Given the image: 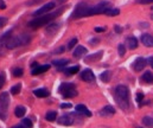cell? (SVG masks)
Instances as JSON below:
<instances>
[{"instance_id": "cell-1", "label": "cell", "mask_w": 153, "mask_h": 128, "mask_svg": "<svg viewBox=\"0 0 153 128\" xmlns=\"http://www.w3.org/2000/svg\"><path fill=\"white\" fill-rule=\"evenodd\" d=\"M64 11V9H59L52 13H49V14H44V16H40V17H37L35 18L33 20H31L29 23V26L32 27V29H38V27H42L46 24H50L51 20H53L55 18H57L62 12Z\"/></svg>"}, {"instance_id": "cell-2", "label": "cell", "mask_w": 153, "mask_h": 128, "mask_svg": "<svg viewBox=\"0 0 153 128\" xmlns=\"http://www.w3.org/2000/svg\"><path fill=\"white\" fill-rule=\"evenodd\" d=\"M115 98H116V102L123 109L126 110L128 108V98H129V91H128V88L126 85H118L115 88Z\"/></svg>"}, {"instance_id": "cell-3", "label": "cell", "mask_w": 153, "mask_h": 128, "mask_svg": "<svg viewBox=\"0 0 153 128\" xmlns=\"http://www.w3.org/2000/svg\"><path fill=\"white\" fill-rule=\"evenodd\" d=\"M31 42V37L27 33H20L19 36L11 37L5 42V45L7 49H14L22 45H27Z\"/></svg>"}, {"instance_id": "cell-4", "label": "cell", "mask_w": 153, "mask_h": 128, "mask_svg": "<svg viewBox=\"0 0 153 128\" xmlns=\"http://www.w3.org/2000/svg\"><path fill=\"white\" fill-rule=\"evenodd\" d=\"M58 91L65 97V98H70V97H75L77 96V90L74 83H62L59 85Z\"/></svg>"}, {"instance_id": "cell-5", "label": "cell", "mask_w": 153, "mask_h": 128, "mask_svg": "<svg viewBox=\"0 0 153 128\" xmlns=\"http://www.w3.org/2000/svg\"><path fill=\"white\" fill-rule=\"evenodd\" d=\"M109 9H110V3L109 1H101V3H99L96 5H94V6H90L88 16H95V14L106 13Z\"/></svg>"}, {"instance_id": "cell-6", "label": "cell", "mask_w": 153, "mask_h": 128, "mask_svg": "<svg viewBox=\"0 0 153 128\" xmlns=\"http://www.w3.org/2000/svg\"><path fill=\"white\" fill-rule=\"evenodd\" d=\"M89 9L90 6L86 3H81V4H77V6L75 7L72 14H71V18L76 19V18H82V17H88V13H89Z\"/></svg>"}, {"instance_id": "cell-7", "label": "cell", "mask_w": 153, "mask_h": 128, "mask_svg": "<svg viewBox=\"0 0 153 128\" xmlns=\"http://www.w3.org/2000/svg\"><path fill=\"white\" fill-rule=\"evenodd\" d=\"M55 6H56V5H55V1H50V3H48V4H45V5H43L40 9H38V10L33 13V16H35V17H40V16H44L45 13H48L49 11H51Z\"/></svg>"}, {"instance_id": "cell-8", "label": "cell", "mask_w": 153, "mask_h": 128, "mask_svg": "<svg viewBox=\"0 0 153 128\" xmlns=\"http://www.w3.org/2000/svg\"><path fill=\"white\" fill-rule=\"evenodd\" d=\"M9 104H10L9 94L6 91H4L1 95H0V109H1L4 113H6V110L9 108Z\"/></svg>"}, {"instance_id": "cell-9", "label": "cell", "mask_w": 153, "mask_h": 128, "mask_svg": "<svg viewBox=\"0 0 153 128\" xmlns=\"http://www.w3.org/2000/svg\"><path fill=\"white\" fill-rule=\"evenodd\" d=\"M102 56H103V51H97V52H95V54L88 55V56L84 58V62H86V63H94V62L100 61Z\"/></svg>"}, {"instance_id": "cell-10", "label": "cell", "mask_w": 153, "mask_h": 128, "mask_svg": "<svg viewBox=\"0 0 153 128\" xmlns=\"http://www.w3.org/2000/svg\"><path fill=\"white\" fill-rule=\"evenodd\" d=\"M146 64H147V61L145 59V58H136L135 61H134V63H133V69L135 70V71H141V70H144L145 69V67H146Z\"/></svg>"}, {"instance_id": "cell-11", "label": "cell", "mask_w": 153, "mask_h": 128, "mask_svg": "<svg viewBox=\"0 0 153 128\" xmlns=\"http://www.w3.org/2000/svg\"><path fill=\"white\" fill-rule=\"evenodd\" d=\"M81 78L84 82H94L95 81V75L93 74V71L90 69H86L81 72Z\"/></svg>"}, {"instance_id": "cell-12", "label": "cell", "mask_w": 153, "mask_h": 128, "mask_svg": "<svg viewBox=\"0 0 153 128\" xmlns=\"http://www.w3.org/2000/svg\"><path fill=\"white\" fill-rule=\"evenodd\" d=\"M57 121H58V123H59V124H63V126H70V124H72V123H74V119H72V116H71V115H69V114L62 115Z\"/></svg>"}, {"instance_id": "cell-13", "label": "cell", "mask_w": 153, "mask_h": 128, "mask_svg": "<svg viewBox=\"0 0 153 128\" xmlns=\"http://www.w3.org/2000/svg\"><path fill=\"white\" fill-rule=\"evenodd\" d=\"M141 43L147 48H153V37L151 35H142L141 36Z\"/></svg>"}, {"instance_id": "cell-14", "label": "cell", "mask_w": 153, "mask_h": 128, "mask_svg": "<svg viewBox=\"0 0 153 128\" xmlns=\"http://www.w3.org/2000/svg\"><path fill=\"white\" fill-rule=\"evenodd\" d=\"M114 114H115V109L112 106H106L100 110L101 116H110V115H114Z\"/></svg>"}, {"instance_id": "cell-15", "label": "cell", "mask_w": 153, "mask_h": 128, "mask_svg": "<svg viewBox=\"0 0 153 128\" xmlns=\"http://www.w3.org/2000/svg\"><path fill=\"white\" fill-rule=\"evenodd\" d=\"M86 52H87V49H86L84 46H82V45H79L77 48H76V49L74 50L72 55H74V57H75V58H81L82 56H84V55H86Z\"/></svg>"}, {"instance_id": "cell-16", "label": "cell", "mask_w": 153, "mask_h": 128, "mask_svg": "<svg viewBox=\"0 0 153 128\" xmlns=\"http://www.w3.org/2000/svg\"><path fill=\"white\" fill-rule=\"evenodd\" d=\"M59 29H61V24H59V23L49 24V25L46 26V33H48V35H53V33H56Z\"/></svg>"}, {"instance_id": "cell-17", "label": "cell", "mask_w": 153, "mask_h": 128, "mask_svg": "<svg viewBox=\"0 0 153 128\" xmlns=\"http://www.w3.org/2000/svg\"><path fill=\"white\" fill-rule=\"evenodd\" d=\"M49 69H50V65H49V64L39 65V67H37V68L32 69V70H31V74H32V75H39V74H43V72L48 71Z\"/></svg>"}, {"instance_id": "cell-18", "label": "cell", "mask_w": 153, "mask_h": 128, "mask_svg": "<svg viewBox=\"0 0 153 128\" xmlns=\"http://www.w3.org/2000/svg\"><path fill=\"white\" fill-rule=\"evenodd\" d=\"M76 111L81 113V114H83L86 116H92V111L88 110V108L84 104H77V106H76Z\"/></svg>"}, {"instance_id": "cell-19", "label": "cell", "mask_w": 153, "mask_h": 128, "mask_svg": "<svg viewBox=\"0 0 153 128\" xmlns=\"http://www.w3.org/2000/svg\"><path fill=\"white\" fill-rule=\"evenodd\" d=\"M33 94L37 97H48L50 95V91L48 89H45V88H39V89L33 90Z\"/></svg>"}, {"instance_id": "cell-20", "label": "cell", "mask_w": 153, "mask_h": 128, "mask_svg": "<svg viewBox=\"0 0 153 128\" xmlns=\"http://www.w3.org/2000/svg\"><path fill=\"white\" fill-rule=\"evenodd\" d=\"M141 80H142L144 83H146V84H152V83H153V74L149 72V71H147V72H145V74L141 76Z\"/></svg>"}, {"instance_id": "cell-21", "label": "cell", "mask_w": 153, "mask_h": 128, "mask_svg": "<svg viewBox=\"0 0 153 128\" xmlns=\"http://www.w3.org/2000/svg\"><path fill=\"white\" fill-rule=\"evenodd\" d=\"M127 44H128L129 49L134 50V49L138 48V39L134 38V37H129V38H127Z\"/></svg>"}, {"instance_id": "cell-22", "label": "cell", "mask_w": 153, "mask_h": 128, "mask_svg": "<svg viewBox=\"0 0 153 128\" xmlns=\"http://www.w3.org/2000/svg\"><path fill=\"white\" fill-rule=\"evenodd\" d=\"M25 113H26V108L23 107V106H18V107L14 109V114H16L17 117H23V116L25 115Z\"/></svg>"}, {"instance_id": "cell-23", "label": "cell", "mask_w": 153, "mask_h": 128, "mask_svg": "<svg viewBox=\"0 0 153 128\" xmlns=\"http://www.w3.org/2000/svg\"><path fill=\"white\" fill-rule=\"evenodd\" d=\"M80 70V67L79 65H75V67H72V68H69V69H63L62 71L65 74V75H75L76 72H77Z\"/></svg>"}, {"instance_id": "cell-24", "label": "cell", "mask_w": 153, "mask_h": 128, "mask_svg": "<svg viewBox=\"0 0 153 128\" xmlns=\"http://www.w3.org/2000/svg\"><path fill=\"white\" fill-rule=\"evenodd\" d=\"M109 78H110V71H103L101 75H100V80L102 81V82H105V83H107V82H109Z\"/></svg>"}, {"instance_id": "cell-25", "label": "cell", "mask_w": 153, "mask_h": 128, "mask_svg": "<svg viewBox=\"0 0 153 128\" xmlns=\"http://www.w3.org/2000/svg\"><path fill=\"white\" fill-rule=\"evenodd\" d=\"M45 119L48 120V121H55L56 119H57V113L56 111H48L46 113V115H45Z\"/></svg>"}, {"instance_id": "cell-26", "label": "cell", "mask_w": 153, "mask_h": 128, "mask_svg": "<svg viewBox=\"0 0 153 128\" xmlns=\"http://www.w3.org/2000/svg\"><path fill=\"white\" fill-rule=\"evenodd\" d=\"M142 123L147 127H153V119L149 116H144L142 117Z\"/></svg>"}, {"instance_id": "cell-27", "label": "cell", "mask_w": 153, "mask_h": 128, "mask_svg": "<svg viewBox=\"0 0 153 128\" xmlns=\"http://www.w3.org/2000/svg\"><path fill=\"white\" fill-rule=\"evenodd\" d=\"M105 14H107V16H109V17H115V16L120 14V10H119V9H109Z\"/></svg>"}, {"instance_id": "cell-28", "label": "cell", "mask_w": 153, "mask_h": 128, "mask_svg": "<svg viewBox=\"0 0 153 128\" xmlns=\"http://www.w3.org/2000/svg\"><path fill=\"white\" fill-rule=\"evenodd\" d=\"M68 63H69L68 59H56V61L52 62V64L56 65V67H64V65H66Z\"/></svg>"}, {"instance_id": "cell-29", "label": "cell", "mask_w": 153, "mask_h": 128, "mask_svg": "<svg viewBox=\"0 0 153 128\" xmlns=\"http://www.w3.org/2000/svg\"><path fill=\"white\" fill-rule=\"evenodd\" d=\"M20 89H22V85H20V84H16V85H13V87L10 89V91H11L12 95H17V94H19Z\"/></svg>"}, {"instance_id": "cell-30", "label": "cell", "mask_w": 153, "mask_h": 128, "mask_svg": "<svg viewBox=\"0 0 153 128\" xmlns=\"http://www.w3.org/2000/svg\"><path fill=\"white\" fill-rule=\"evenodd\" d=\"M12 74H13V76H14V77H20V76L24 74V70H23L22 68H16V69L13 70V72H12Z\"/></svg>"}, {"instance_id": "cell-31", "label": "cell", "mask_w": 153, "mask_h": 128, "mask_svg": "<svg viewBox=\"0 0 153 128\" xmlns=\"http://www.w3.org/2000/svg\"><path fill=\"white\" fill-rule=\"evenodd\" d=\"M118 51H119V55H120L121 57L125 56V54H126V48H125V45H123V44H119Z\"/></svg>"}, {"instance_id": "cell-32", "label": "cell", "mask_w": 153, "mask_h": 128, "mask_svg": "<svg viewBox=\"0 0 153 128\" xmlns=\"http://www.w3.org/2000/svg\"><path fill=\"white\" fill-rule=\"evenodd\" d=\"M22 124H24L26 128H31L32 127V121L30 119H23V123Z\"/></svg>"}, {"instance_id": "cell-33", "label": "cell", "mask_w": 153, "mask_h": 128, "mask_svg": "<svg viewBox=\"0 0 153 128\" xmlns=\"http://www.w3.org/2000/svg\"><path fill=\"white\" fill-rule=\"evenodd\" d=\"M44 0H29L27 1V6H33V5H37V4H40V3H43Z\"/></svg>"}, {"instance_id": "cell-34", "label": "cell", "mask_w": 153, "mask_h": 128, "mask_svg": "<svg viewBox=\"0 0 153 128\" xmlns=\"http://www.w3.org/2000/svg\"><path fill=\"white\" fill-rule=\"evenodd\" d=\"M5 84V75L4 72H0V89H1Z\"/></svg>"}, {"instance_id": "cell-35", "label": "cell", "mask_w": 153, "mask_h": 128, "mask_svg": "<svg viewBox=\"0 0 153 128\" xmlns=\"http://www.w3.org/2000/svg\"><path fill=\"white\" fill-rule=\"evenodd\" d=\"M76 43H77V38H74V39H71V40L69 42V44H68V48H69V49H72V48L76 45Z\"/></svg>"}, {"instance_id": "cell-36", "label": "cell", "mask_w": 153, "mask_h": 128, "mask_svg": "<svg viewBox=\"0 0 153 128\" xmlns=\"http://www.w3.org/2000/svg\"><path fill=\"white\" fill-rule=\"evenodd\" d=\"M6 23H7V18H5V17H0V27L5 26Z\"/></svg>"}, {"instance_id": "cell-37", "label": "cell", "mask_w": 153, "mask_h": 128, "mask_svg": "<svg viewBox=\"0 0 153 128\" xmlns=\"http://www.w3.org/2000/svg\"><path fill=\"white\" fill-rule=\"evenodd\" d=\"M135 98H136V102H139V103H140V102H142V100H144V94H141V93H138Z\"/></svg>"}, {"instance_id": "cell-38", "label": "cell", "mask_w": 153, "mask_h": 128, "mask_svg": "<svg viewBox=\"0 0 153 128\" xmlns=\"http://www.w3.org/2000/svg\"><path fill=\"white\" fill-rule=\"evenodd\" d=\"M61 108L64 109V108H71V103H62L61 104Z\"/></svg>"}, {"instance_id": "cell-39", "label": "cell", "mask_w": 153, "mask_h": 128, "mask_svg": "<svg viewBox=\"0 0 153 128\" xmlns=\"http://www.w3.org/2000/svg\"><path fill=\"white\" fill-rule=\"evenodd\" d=\"M153 3V0H139V4H151Z\"/></svg>"}, {"instance_id": "cell-40", "label": "cell", "mask_w": 153, "mask_h": 128, "mask_svg": "<svg viewBox=\"0 0 153 128\" xmlns=\"http://www.w3.org/2000/svg\"><path fill=\"white\" fill-rule=\"evenodd\" d=\"M64 51V46H61V48H58L57 50H55V52L53 54H62Z\"/></svg>"}, {"instance_id": "cell-41", "label": "cell", "mask_w": 153, "mask_h": 128, "mask_svg": "<svg viewBox=\"0 0 153 128\" xmlns=\"http://www.w3.org/2000/svg\"><path fill=\"white\" fill-rule=\"evenodd\" d=\"M114 30H115V32H116V33H121V32H122V29H121L120 26H115V27H114Z\"/></svg>"}, {"instance_id": "cell-42", "label": "cell", "mask_w": 153, "mask_h": 128, "mask_svg": "<svg viewBox=\"0 0 153 128\" xmlns=\"http://www.w3.org/2000/svg\"><path fill=\"white\" fill-rule=\"evenodd\" d=\"M6 9V4L4 1H0V10H5Z\"/></svg>"}, {"instance_id": "cell-43", "label": "cell", "mask_w": 153, "mask_h": 128, "mask_svg": "<svg viewBox=\"0 0 153 128\" xmlns=\"http://www.w3.org/2000/svg\"><path fill=\"white\" fill-rule=\"evenodd\" d=\"M105 27H95V31L96 32H105Z\"/></svg>"}, {"instance_id": "cell-44", "label": "cell", "mask_w": 153, "mask_h": 128, "mask_svg": "<svg viewBox=\"0 0 153 128\" xmlns=\"http://www.w3.org/2000/svg\"><path fill=\"white\" fill-rule=\"evenodd\" d=\"M12 128H26L24 124H16V126H13Z\"/></svg>"}, {"instance_id": "cell-45", "label": "cell", "mask_w": 153, "mask_h": 128, "mask_svg": "<svg viewBox=\"0 0 153 128\" xmlns=\"http://www.w3.org/2000/svg\"><path fill=\"white\" fill-rule=\"evenodd\" d=\"M97 42H99V39H92V42H90V43H92L93 45H95V44H96Z\"/></svg>"}, {"instance_id": "cell-46", "label": "cell", "mask_w": 153, "mask_h": 128, "mask_svg": "<svg viewBox=\"0 0 153 128\" xmlns=\"http://www.w3.org/2000/svg\"><path fill=\"white\" fill-rule=\"evenodd\" d=\"M152 68H153V63H152Z\"/></svg>"}, {"instance_id": "cell-47", "label": "cell", "mask_w": 153, "mask_h": 128, "mask_svg": "<svg viewBox=\"0 0 153 128\" xmlns=\"http://www.w3.org/2000/svg\"><path fill=\"white\" fill-rule=\"evenodd\" d=\"M138 128H141V127H138Z\"/></svg>"}, {"instance_id": "cell-48", "label": "cell", "mask_w": 153, "mask_h": 128, "mask_svg": "<svg viewBox=\"0 0 153 128\" xmlns=\"http://www.w3.org/2000/svg\"><path fill=\"white\" fill-rule=\"evenodd\" d=\"M152 9H153V7H152Z\"/></svg>"}]
</instances>
